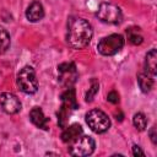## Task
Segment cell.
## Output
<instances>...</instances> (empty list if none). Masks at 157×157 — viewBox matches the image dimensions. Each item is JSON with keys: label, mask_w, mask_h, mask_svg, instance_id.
Segmentation results:
<instances>
[{"label": "cell", "mask_w": 157, "mask_h": 157, "mask_svg": "<svg viewBox=\"0 0 157 157\" xmlns=\"http://www.w3.org/2000/svg\"><path fill=\"white\" fill-rule=\"evenodd\" d=\"M93 37L91 23L81 17H71L67 21L66 43L74 49H82L87 47Z\"/></svg>", "instance_id": "6da1fadb"}, {"label": "cell", "mask_w": 157, "mask_h": 157, "mask_svg": "<svg viewBox=\"0 0 157 157\" xmlns=\"http://www.w3.org/2000/svg\"><path fill=\"white\" fill-rule=\"evenodd\" d=\"M17 87L26 94H33L38 91V80L36 76V71L32 66H23L16 77Z\"/></svg>", "instance_id": "7a4b0ae2"}, {"label": "cell", "mask_w": 157, "mask_h": 157, "mask_svg": "<svg viewBox=\"0 0 157 157\" xmlns=\"http://www.w3.org/2000/svg\"><path fill=\"white\" fill-rule=\"evenodd\" d=\"M85 119L88 128L96 134H103L110 128V119L101 109H91L86 113Z\"/></svg>", "instance_id": "3957f363"}, {"label": "cell", "mask_w": 157, "mask_h": 157, "mask_svg": "<svg viewBox=\"0 0 157 157\" xmlns=\"http://www.w3.org/2000/svg\"><path fill=\"white\" fill-rule=\"evenodd\" d=\"M123 47H124V37L118 33L103 37L97 44L98 52L104 56L115 55L123 49Z\"/></svg>", "instance_id": "277c9868"}, {"label": "cell", "mask_w": 157, "mask_h": 157, "mask_svg": "<svg viewBox=\"0 0 157 157\" xmlns=\"http://www.w3.org/2000/svg\"><path fill=\"white\" fill-rule=\"evenodd\" d=\"M69 153L75 157H83L90 156L93 153L96 148V142L91 136L87 135H80L77 139H75L72 142L69 144Z\"/></svg>", "instance_id": "5b68a950"}, {"label": "cell", "mask_w": 157, "mask_h": 157, "mask_svg": "<svg viewBox=\"0 0 157 157\" xmlns=\"http://www.w3.org/2000/svg\"><path fill=\"white\" fill-rule=\"evenodd\" d=\"M96 16L98 17L99 21L108 25H117L121 21V17H123L120 7L110 2H102L98 6Z\"/></svg>", "instance_id": "8992f818"}, {"label": "cell", "mask_w": 157, "mask_h": 157, "mask_svg": "<svg viewBox=\"0 0 157 157\" xmlns=\"http://www.w3.org/2000/svg\"><path fill=\"white\" fill-rule=\"evenodd\" d=\"M78 77L76 66L74 63H63L58 66V80L66 88L71 87Z\"/></svg>", "instance_id": "52a82bcc"}, {"label": "cell", "mask_w": 157, "mask_h": 157, "mask_svg": "<svg viewBox=\"0 0 157 157\" xmlns=\"http://www.w3.org/2000/svg\"><path fill=\"white\" fill-rule=\"evenodd\" d=\"M0 105L7 114H16L21 110L22 107L21 101L17 98V96L10 92H4L0 94Z\"/></svg>", "instance_id": "ba28073f"}, {"label": "cell", "mask_w": 157, "mask_h": 157, "mask_svg": "<svg viewBox=\"0 0 157 157\" xmlns=\"http://www.w3.org/2000/svg\"><path fill=\"white\" fill-rule=\"evenodd\" d=\"M43 17H44V7H43V5L37 0L32 1L28 5L27 10H26V18L29 22H38Z\"/></svg>", "instance_id": "9c48e42d"}, {"label": "cell", "mask_w": 157, "mask_h": 157, "mask_svg": "<svg viewBox=\"0 0 157 157\" xmlns=\"http://www.w3.org/2000/svg\"><path fill=\"white\" fill-rule=\"evenodd\" d=\"M29 120L39 129H43V130H48V123H49V119L44 115L43 110L39 108V107H34L31 109L29 112Z\"/></svg>", "instance_id": "30bf717a"}, {"label": "cell", "mask_w": 157, "mask_h": 157, "mask_svg": "<svg viewBox=\"0 0 157 157\" xmlns=\"http://www.w3.org/2000/svg\"><path fill=\"white\" fill-rule=\"evenodd\" d=\"M80 135H82V126L80 124H71L69 126H65L61 134V140L65 144L72 142L75 139H77Z\"/></svg>", "instance_id": "8fae6325"}, {"label": "cell", "mask_w": 157, "mask_h": 157, "mask_svg": "<svg viewBox=\"0 0 157 157\" xmlns=\"http://www.w3.org/2000/svg\"><path fill=\"white\" fill-rule=\"evenodd\" d=\"M145 72L155 76L157 74V50L151 49L145 56Z\"/></svg>", "instance_id": "7c38bea8"}, {"label": "cell", "mask_w": 157, "mask_h": 157, "mask_svg": "<svg viewBox=\"0 0 157 157\" xmlns=\"http://www.w3.org/2000/svg\"><path fill=\"white\" fill-rule=\"evenodd\" d=\"M61 105L69 108V109H76L77 102L75 97V90L72 87H69L63 94H61Z\"/></svg>", "instance_id": "4fadbf2b"}, {"label": "cell", "mask_w": 157, "mask_h": 157, "mask_svg": "<svg viewBox=\"0 0 157 157\" xmlns=\"http://www.w3.org/2000/svg\"><path fill=\"white\" fill-rule=\"evenodd\" d=\"M152 77L153 76H151L146 72L137 75V83H139V86L144 93H147L152 90V87H153V78Z\"/></svg>", "instance_id": "5bb4252c"}, {"label": "cell", "mask_w": 157, "mask_h": 157, "mask_svg": "<svg viewBox=\"0 0 157 157\" xmlns=\"http://www.w3.org/2000/svg\"><path fill=\"white\" fill-rule=\"evenodd\" d=\"M126 37H128V40L134 45H139L144 42V37H142V33H141L139 27L128 28L126 29Z\"/></svg>", "instance_id": "9a60e30c"}, {"label": "cell", "mask_w": 157, "mask_h": 157, "mask_svg": "<svg viewBox=\"0 0 157 157\" xmlns=\"http://www.w3.org/2000/svg\"><path fill=\"white\" fill-rule=\"evenodd\" d=\"M10 44H11V39L9 32L0 26V55L6 53V50L10 48Z\"/></svg>", "instance_id": "2e32d148"}, {"label": "cell", "mask_w": 157, "mask_h": 157, "mask_svg": "<svg viewBox=\"0 0 157 157\" xmlns=\"http://www.w3.org/2000/svg\"><path fill=\"white\" fill-rule=\"evenodd\" d=\"M132 124L139 131H144L147 126V118L145 117L144 113H136L132 117Z\"/></svg>", "instance_id": "e0dca14e"}, {"label": "cell", "mask_w": 157, "mask_h": 157, "mask_svg": "<svg viewBox=\"0 0 157 157\" xmlns=\"http://www.w3.org/2000/svg\"><path fill=\"white\" fill-rule=\"evenodd\" d=\"M98 90H99V83H98V81H97L96 78H92V80H91L90 88H88V91H87V93H86V96H85L86 102H91V101L93 99V97L96 96V93L98 92Z\"/></svg>", "instance_id": "ac0fdd59"}, {"label": "cell", "mask_w": 157, "mask_h": 157, "mask_svg": "<svg viewBox=\"0 0 157 157\" xmlns=\"http://www.w3.org/2000/svg\"><path fill=\"white\" fill-rule=\"evenodd\" d=\"M107 99H108L110 103H113V104H117V103L119 102V94H118L115 91H112V92H109V93H108V96H107Z\"/></svg>", "instance_id": "d6986e66"}, {"label": "cell", "mask_w": 157, "mask_h": 157, "mask_svg": "<svg viewBox=\"0 0 157 157\" xmlns=\"http://www.w3.org/2000/svg\"><path fill=\"white\" fill-rule=\"evenodd\" d=\"M148 134H150V137H151V141H152V144H153V145H156V144H157V134H156V125H153V126L151 128V130L148 131Z\"/></svg>", "instance_id": "ffe728a7"}, {"label": "cell", "mask_w": 157, "mask_h": 157, "mask_svg": "<svg viewBox=\"0 0 157 157\" xmlns=\"http://www.w3.org/2000/svg\"><path fill=\"white\" fill-rule=\"evenodd\" d=\"M132 155L134 156H145V152L140 148V146H137V145H134L132 146Z\"/></svg>", "instance_id": "44dd1931"}]
</instances>
